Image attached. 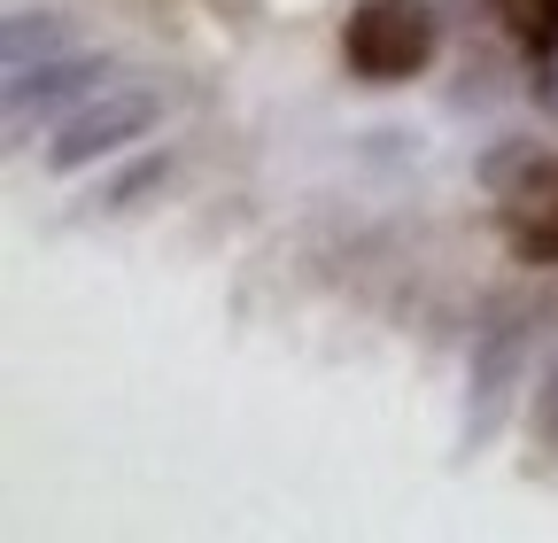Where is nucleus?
I'll return each instance as SVG.
<instances>
[{
    "label": "nucleus",
    "mask_w": 558,
    "mask_h": 543,
    "mask_svg": "<svg viewBox=\"0 0 558 543\" xmlns=\"http://www.w3.org/2000/svg\"><path fill=\"white\" fill-rule=\"evenodd\" d=\"M341 47H349V71L365 86H396L435 55V16L418 9V0H365V9L349 16Z\"/></svg>",
    "instance_id": "f257e3e1"
},
{
    "label": "nucleus",
    "mask_w": 558,
    "mask_h": 543,
    "mask_svg": "<svg viewBox=\"0 0 558 543\" xmlns=\"http://www.w3.org/2000/svg\"><path fill=\"white\" fill-rule=\"evenodd\" d=\"M117 62L109 55H54V62H32V71H9V132L24 141L32 117L54 124V117H78L94 94H109Z\"/></svg>",
    "instance_id": "f03ea898"
},
{
    "label": "nucleus",
    "mask_w": 558,
    "mask_h": 543,
    "mask_svg": "<svg viewBox=\"0 0 558 543\" xmlns=\"http://www.w3.org/2000/svg\"><path fill=\"white\" fill-rule=\"evenodd\" d=\"M148 124H156V94L109 86V94H94L78 117H62V141L47 148V164H54V171H86V164L117 156L124 141H140Z\"/></svg>",
    "instance_id": "7ed1b4c3"
},
{
    "label": "nucleus",
    "mask_w": 558,
    "mask_h": 543,
    "mask_svg": "<svg viewBox=\"0 0 558 543\" xmlns=\"http://www.w3.org/2000/svg\"><path fill=\"white\" fill-rule=\"evenodd\" d=\"M520 381V326H488L481 350H473V396H465V450L497 435L505 420V396Z\"/></svg>",
    "instance_id": "20e7f679"
},
{
    "label": "nucleus",
    "mask_w": 558,
    "mask_h": 543,
    "mask_svg": "<svg viewBox=\"0 0 558 543\" xmlns=\"http://www.w3.org/2000/svg\"><path fill=\"white\" fill-rule=\"evenodd\" d=\"M9 71H32V62L70 55V16L62 9H9Z\"/></svg>",
    "instance_id": "39448f33"
},
{
    "label": "nucleus",
    "mask_w": 558,
    "mask_h": 543,
    "mask_svg": "<svg viewBox=\"0 0 558 543\" xmlns=\"http://www.w3.org/2000/svg\"><path fill=\"white\" fill-rule=\"evenodd\" d=\"M148 186H163V156H140V164H124V171H117V179H109L94 202H101V210H132V202L148 194Z\"/></svg>",
    "instance_id": "423d86ee"
},
{
    "label": "nucleus",
    "mask_w": 558,
    "mask_h": 543,
    "mask_svg": "<svg viewBox=\"0 0 558 543\" xmlns=\"http://www.w3.org/2000/svg\"><path fill=\"white\" fill-rule=\"evenodd\" d=\"M512 16V32H527L535 47H558V0H497Z\"/></svg>",
    "instance_id": "0eeeda50"
}]
</instances>
